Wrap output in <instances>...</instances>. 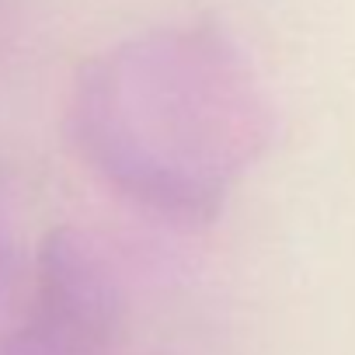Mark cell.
<instances>
[{"instance_id": "cell-1", "label": "cell", "mask_w": 355, "mask_h": 355, "mask_svg": "<svg viewBox=\"0 0 355 355\" xmlns=\"http://www.w3.org/2000/svg\"><path fill=\"white\" fill-rule=\"evenodd\" d=\"M70 136L119 196L178 223H206L261 157L265 129L241 98H150L105 70L77 91Z\"/></svg>"}, {"instance_id": "cell-2", "label": "cell", "mask_w": 355, "mask_h": 355, "mask_svg": "<svg viewBox=\"0 0 355 355\" xmlns=\"http://www.w3.org/2000/svg\"><path fill=\"white\" fill-rule=\"evenodd\" d=\"M125 286L105 244L80 227L42 237L28 286L0 331V355H115Z\"/></svg>"}, {"instance_id": "cell-3", "label": "cell", "mask_w": 355, "mask_h": 355, "mask_svg": "<svg viewBox=\"0 0 355 355\" xmlns=\"http://www.w3.org/2000/svg\"><path fill=\"white\" fill-rule=\"evenodd\" d=\"M21 275V241H18V199L11 174L0 167V324L11 320V300ZM8 327V324H4ZM0 327V331H4Z\"/></svg>"}]
</instances>
